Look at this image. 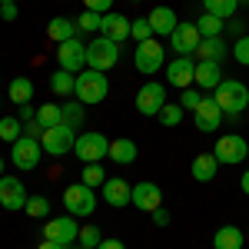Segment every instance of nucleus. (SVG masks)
Instances as JSON below:
<instances>
[{"label": "nucleus", "mask_w": 249, "mask_h": 249, "mask_svg": "<svg viewBox=\"0 0 249 249\" xmlns=\"http://www.w3.org/2000/svg\"><path fill=\"white\" fill-rule=\"evenodd\" d=\"M0 17L3 20H17V3H0Z\"/></svg>", "instance_id": "obj_45"}, {"label": "nucleus", "mask_w": 249, "mask_h": 249, "mask_svg": "<svg viewBox=\"0 0 249 249\" xmlns=\"http://www.w3.org/2000/svg\"><path fill=\"white\" fill-rule=\"evenodd\" d=\"M246 160H249V153H246Z\"/></svg>", "instance_id": "obj_54"}, {"label": "nucleus", "mask_w": 249, "mask_h": 249, "mask_svg": "<svg viewBox=\"0 0 249 249\" xmlns=\"http://www.w3.org/2000/svg\"><path fill=\"white\" fill-rule=\"evenodd\" d=\"M166 103H170V100H166V87H163L160 80L143 83V87H140V93H136V110H140L143 116H156Z\"/></svg>", "instance_id": "obj_10"}, {"label": "nucleus", "mask_w": 249, "mask_h": 249, "mask_svg": "<svg viewBox=\"0 0 249 249\" xmlns=\"http://www.w3.org/2000/svg\"><path fill=\"white\" fill-rule=\"evenodd\" d=\"M27 190H23V183L20 179H14V176H0V206L3 210H10V213H20L23 206H27Z\"/></svg>", "instance_id": "obj_13"}, {"label": "nucleus", "mask_w": 249, "mask_h": 249, "mask_svg": "<svg viewBox=\"0 0 249 249\" xmlns=\"http://www.w3.org/2000/svg\"><path fill=\"white\" fill-rule=\"evenodd\" d=\"M130 37H133L136 43H143V40H153L156 34H153V27H150V20H146V17H136L133 27H130Z\"/></svg>", "instance_id": "obj_38"}, {"label": "nucleus", "mask_w": 249, "mask_h": 249, "mask_svg": "<svg viewBox=\"0 0 249 249\" xmlns=\"http://www.w3.org/2000/svg\"><path fill=\"white\" fill-rule=\"evenodd\" d=\"M116 63H120V43L110 40V37H103V34H96V37L87 43V67L107 73V70H113Z\"/></svg>", "instance_id": "obj_2"}, {"label": "nucleus", "mask_w": 249, "mask_h": 249, "mask_svg": "<svg viewBox=\"0 0 249 249\" xmlns=\"http://www.w3.org/2000/svg\"><path fill=\"white\" fill-rule=\"evenodd\" d=\"M37 123L47 130V126H60L63 123V107H57V103H43V107H37Z\"/></svg>", "instance_id": "obj_30"}, {"label": "nucleus", "mask_w": 249, "mask_h": 249, "mask_svg": "<svg viewBox=\"0 0 249 249\" xmlns=\"http://www.w3.org/2000/svg\"><path fill=\"white\" fill-rule=\"evenodd\" d=\"M0 3H17V0H0Z\"/></svg>", "instance_id": "obj_52"}, {"label": "nucleus", "mask_w": 249, "mask_h": 249, "mask_svg": "<svg viewBox=\"0 0 249 249\" xmlns=\"http://www.w3.org/2000/svg\"><path fill=\"white\" fill-rule=\"evenodd\" d=\"M239 190H243V193H246V196H249V170L243 173V176H239Z\"/></svg>", "instance_id": "obj_49"}, {"label": "nucleus", "mask_w": 249, "mask_h": 249, "mask_svg": "<svg viewBox=\"0 0 249 249\" xmlns=\"http://www.w3.org/2000/svg\"><path fill=\"white\" fill-rule=\"evenodd\" d=\"M40 160H43L40 140H34V136H20L17 143H10V163H14L17 170H37Z\"/></svg>", "instance_id": "obj_9"}, {"label": "nucleus", "mask_w": 249, "mask_h": 249, "mask_svg": "<svg viewBox=\"0 0 249 249\" xmlns=\"http://www.w3.org/2000/svg\"><path fill=\"white\" fill-rule=\"evenodd\" d=\"M40 133H43V126H40V123H37V116L23 123V136H34V140H40Z\"/></svg>", "instance_id": "obj_43"}, {"label": "nucleus", "mask_w": 249, "mask_h": 249, "mask_svg": "<svg viewBox=\"0 0 249 249\" xmlns=\"http://www.w3.org/2000/svg\"><path fill=\"white\" fill-rule=\"evenodd\" d=\"M213 100L219 103V110L226 116H236L249 107V90H246V83H239V80H223L213 90Z\"/></svg>", "instance_id": "obj_3"}, {"label": "nucleus", "mask_w": 249, "mask_h": 249, "mask_svg": "<svg viewBox=\"0 0 249 249\" xmlns=\"http://www.w3.org/2000/svg\"><path fill=\"white\" fill-rule=\"evenodd\" d=\"M133 3H140V0H133Z\"/></svg>", "instance_id": "obj_53"}, {"label": "nucleus", "mask_w": 249, "mask_h": 249, "mask_svg": "<svg viewBox=\"0 0 249 249\" xmlns=\"http://www.w3.org/2000/svg\"><path fill=\"white\" fill-rule=\"evenodd\" d=\"M67 249H87V246H67Z\"/></svg>", "instance_id": "obj_51"}, {"label": "nucleus", "mask_w": 249, "mask_h": 249, "mask_svg": "<svg viewBox=\"0 0 249 249\" xmlns=\"http://www.w3.org/2000/svg\"><path fill=\"white\" fill-rule=\"evenodd\" d=\"M130 196H133V186H130L126 179H107V183H103V203L113 206V210L130 206Z\"/></svg>", "instance_id": "obj_20"}, {"label": "nucleus", "mask_w": 249, "mask_h": 249, "mask_svg": "<svg viewBox=\"0 0 249 249\" xmlns=\"http://www.w3.org/2000/svg\"><path fill=\"white\" fill-rule=\"evenodd\" d=\"M3 170H7V163H3V156H0V176H3Z\"/></svg>", "instance_id": "obj_50"}, {"label": "nucleus", "mask_w": 249, "mask_h": 249, "mask_svg": "<svg viewBox=\"0 0 249 249\" xmlns=\"http://www.w3.org/2000/svg\"><path fill=\"white\" fill-rule=\"evenodd\" d=\"M136 143L130 140V136H116V140H110V160H113L116 166H130V163H136Z\"/></svg>", "instance_id": "obj_22"}, {"label": "nucleus", "mask_w": 249, "mask_h": 249, "mask_svg": "<svg viewBox=\"0 0 249 249\" xmlns=\"http://www.w3.org/2000/svg\"><path fill=\"white\" fill-rule=\"evenodd\" d=\"M183 113H186V110H183L179 103H166V107H163V110H160L156 116H160V123H163V126H179Z\"/></svg>", "instance_id": "obj_37"}, {"label": "nucleus", "mask_w": 249, "mask_h": 249, "mask_svg": "<svg viewBox=\"0 0 249 249\" xmlns=\"http://www.w3.org/2000/svg\"><path fill=\"white\" fill-rule=\"evenodd\" d=\"M199 100H203V93H196V90H190V87H186V90H183V96H179V107L193 113V110L199 107Z\"/></svg>", "instance_id": "obj_41"}, {"label": "nucleus", "mask_w": 249, "mask_h": 249, "mask_svg": "<svg viewBox=\"0 0 249 249\" xmlns=\"http://www.w3.org/2000/svg\"><path fill=\"white\" fill-rule=\"evenodd\" d=\"M130 206H136V210H143V213L160 210V206H163V190H160L156 183H150V179H140V183L133 186Z\"/></svg>", "instance_id": "obj_15"}, {"label": "nucleus", "mask_w": 249, "mask_h": 249, "mask_svg": "<svg viewBox=\"0 0 249 249\" xmlns=\"http://www.w3.org/2000/svg\"><path fill=\"white\" fill-rule=\"evenodd\" d=\"M47 37L53 43H63V40H73L77 37V20L73 17H53L47 23Z\"/></svg>", "instance_id": "obj_25"}, {"label": "nucleus", "mask_w": 249, "mask_h": 249, "mask_svg": "<svg viewBox=\"0 0 249 249\" xmlns=\"http://www.w3.org/2000/svg\"><path fill=\"white\" fill-rule=\"evenodd\" d=\"M232 57H236V63L249 67V37H246V34H243V37L232 43Z\"/></svg>", "instance_id": "obj_40"}, {"label": "nucleus", "mask_w": 249, "mask_h": 249, "mask_svg": "<svg viewBox=\"0 0 249 249\" xmlns=\"http://www.w3.org/2000/svg\"><path fill=\"white\" fill-rule=\"evenodd\" d=\"M130 27H133V20L123 17V14H103V23H100V34L103 37L116 40V43H123V40H130Z\"/></svg>", "instance_id": "obj_18"}, {"label": "nucleus", "mask_w": 249, "mask_h": 249, "mask_svg": "<svg viewBox=\"0 0 249 249\" xmlns=\"http://www.w3.org/2000/svg\"><path fill=\"white\" fill-rule=\"evenodd\" d=\"M77 20V34H100V23H103V14H93V10H83Z\"/></svg>", "instance_id": "obj_33"}, {"label": "nucleus", "mask_w": 249, "mask_h": 249, "mask_svg": "<svg viewBox=\"0 0 249 249\" xmlns=\"http://www.w3.org/2000/svg\"><path fill=\"white\" fill-rule=\"evenodd\" d=\"M150 216H153V223H156V226H170V213L163 210V206H160V210H153Z\"/></svg>", "instance_id": "obj_44"}, {"label": "nucleus", "mask_w": 249, "mask_h": 249, "mask_svg": "<svg viewBox=\"0 0 249 249\" xmlns=\"http://www.w3.org/2000/svg\"><path fill=\"white\" fill-rule=\"evenodd\" d=\"M239 3H243V0H203V14H213V17H219V20H230Z\"/></svg>", "instance_id": "obj_29"}, {"label": "nucleus", "mask_w": 249, "mask_h": 249, "mask_svg": "<svg viewBox=\"0 0 249 249\" xmlns=\"http://www.w3.org/2000/svg\"><path fill=\"white\" fill-rule=\"evenodd\" d=\"M63 206H67L70 216H93V210H96L93 186H87V183H70V186L63 190Z\"/></svg>", "instance_id": "obj_5"}, {"label": "nucleus", "mask_w": 249, "mask_h": 249, "mask_svg": "<svg viewBox=\"0 0 249 249\" xmlns=\"http://www.w3.org/2000/svg\"><path fill=\"white\" fill-rule=\"evenodd\" d=\"M190 173H193L196 183H210V179H216V173H219V160H216L213 153H199L196 160H193Z\"/></svg>", "instance_id": "obj_23"}, {"label": "nucleus", "mask_w": 249, "mask_h": 249, "mask_svg": "<svg viewBox=\"0 0 249 249\" xmlns=\"http://www.w3.org/2000/svg\"><path fill=\"white\" fill-rule=\"evenodd\" d=\"M23 213L34 216V219H47V213H50V199H47V196H30L27 206H23Z\"/></svg>", "instance_id": "obj_36"}, {"label": "nucleus", "mask_w": 249, "mask_h": 249, "mask_svg": "<svg viewBox=\"0 0 249 249\" xmlns=\"http://www.w3.org/2000/svg\"><path fill=\"white\" fill-rule=\"evenodd\" d=\"M96 249H126V243H123V239H107V236H103V243H100Z\"/></svg>", "instance_id": "obj_46"}, {"label": "nucleus", "mask_w": 249, "mask_h": 249, "mask_svg": "<svg viewBox=\"0 0 249 249\" xmlns=\"http://www.w3.org/2000/svg\"><path fill=\"white\" fill-rule=\"evenodd\" d=\"M223 110H219V103L213 100V96H203L199 100V107L193 110V120H196V126L203 130V133H213V130H219L223 126Z\"/></svg>", "instance_id": "obj_16"}, {"label": "nucleus", "mask_w": 249, "mask_h": 249, "mask_svg": "<svg viewBox=\"0 0 249 249\" xmlns=\"http://www.w3.org/2000/svg\"><path fill=\"white\" fill-rule=\"evenodd\" d=\"M20 120H23V123H27V120H34V116H37V110H34V107H30V103H23V107H20Z\"/></svg>", "instance_id": "obj_47"}, {"label": "nucleus", "mask_w": 249, "mask_h": 249, "mask_svg": "<svg viewBox=\"0 0 249 249\" xmlns=\"http://www.w3.org/2000/svg\"><path fill=\"white\" fill-rule=\"evenodd\" d=\"M83 7L93 10V14H110L113 10V0H83Z\"/></svg>", "instance_id": "obj_42"}, {"label": "nucleus", "mask_w": 249, "mask_h": 249, "mask_svg": "<svg viewBox=\"0 0 249 249\" xmlns=\"http://www.w3.org/2000/svg\"><path fill=\"white\" fill-rule=\"evenodd\" d=\"M10 100H14L17 107L30 103V100H34V80L30 77H14L10 80Z\"/></svg>", "instance_id": "obj_28"}, {"label": "nucleus", "mask_w": 249, "mask_h": 249, "mask_svg": "<svg viewBox=\"0 0 249 249\" xmlns=\"http://www.w3.org/2000/svg\"><path fill=\"white\" fill-rule=\"evenodd\" d=\"M63 123L67 126H83V103L80 100H70V103H63Z\"/></svg>", "instance_id": "obj_35"}, {"label": "nucleus", "mask_w": 249, "mask_h": 249, "mask_svg": "<svg viewBox=\"0 0 249 249\" xmlns=\"http://www.w3.org/2000/svg\"><path fill=\"white\" fill-rule=\"evenodd\" d=\"M73 143H77V130L67 126V123H60V126H47V130L40 133V146H43V153H47V156L70 153Z\"/></svg>", "instance_id": "obj_4"}, {"label": "nucleus", "mask_w": 249, "mask_h": 249, "mask_svg": "<svg viewBox=\"0 0 249 249\" xmlns=\"http://www.w3.org/2000/svg\"><path fill=\"white\" fill-rule=\"evenodd\" d=\"M80 236V226H77V216H57V219H47L43 226V239H53L60 246H73Z\"/></svg>", "instance_id": "obj_12"}, {"label": "nucleus", "mask_w": 249, "mask_h": 249, "mask_svg": "<svg viewBox=\"0 0 249 249\" xmlns=\"http://www.w3.org/2000/svg\"><path fill=\"white\" fill-rule=\"evenodd\" d=\"M246 153H249V140H243L239 133H226L216 140L213 146V156L223 163V166H236V163H246Z\"/></svg>", "instance_id": "obj_8"}, {"label": "nucleus", "mask_w": 249, "mask_h": 249, "mask_svg": "<svg viewBox=\"0 0 249 249\" xmlns=\"http://www.w3.org/2000/svg\"><path fill=\"white\" fill-rule=\"evenodd\" d=\"M73 153H77L83 163H100L103 156L110 153V140L100 133V130H87V133H77Z\"/></svg>", "instance_id": "obj_7"}, {"label": "nucleus", "mask_w": 249, "mask_h": 249, "mask_svg": "<svg viewBox=\"0 0 249 249\" xmlns=\"http://www.w3.org/2000/svg\"><path fill=\"white\" fill-rule=\"evenodd\" d=\"M107 93H110V80H107V73L90 70V67L77 73V93H73V96H77L83 107H96V103H103Z\"/></svg>", "instance_id": "obj_1"}, {"label": "nucleus", "mask_w": 249, "mask_h": 249, "mask_svg": "<svg viewBox=\"0 0 249 249\" xmlns=\"http://www.w3.org/2000/svg\"><path fill=\"white\" fill-rule=\"evenodd\" d=\"M243 243H246V232L239 226H219L213 236V249H243Z\"/></svg>", "instance_id": "obj_24"}, {"label": "nucleus", "mask_w": 249, "mask_h": 249, "mask_svg": "<svg viewBox=\"0 0 249 249\" xmlns=\"http://www.w3.org/2000/svg\"><path fill=\"white\" fill-rule=\"evenodd\" d=\"M199 30H196V23H186V20H179L176 23V30L170 34V47L179 53V57H190L196 53V47H199Z\"/></svg>", "instance_id": "obj_14"}, {"label": "nucleus", "mask_w": 249, "mask_h": 249, "mask_svg": "<svg viewBox=\"0 0 249 249\" xmlns=\"http://www.w3.org/2000/svg\"><path fill=\"white\" fill-rule=\"evenodd\" d=\"M80 183H87V186H103L107 183V173H103V166L100 163H83V173H80Z\"/></svg>", "instance_id": "obj_34"}, {"label": "nucleus", "mask_w": 249, "mask_h": 249, "mask_svg": "<svg viewBox=\"0 0 249 249\" xmlns=\"http://www.w3.org/2000/svg\"><path fill=\"white\" fill-rule=\"evenodd\" d=\"M50 93L53 96H73L77 93V73H70V70H57V73H50Z\"/></svg>", "instance_id": "obj_27"}, {"label": "nucleus", "mask_w": 249, "mask_h": 249, "mask_svg": "<svg viewBox=\"0 0 249 249\" xmlns=\"http://www.w3.org/2000/svg\"><path fill=\"white\" fill-rule=\"evenodd\" d=\"M133 63H136V70H140V73H160V70H163V63H166V50H163V43H160L156 37L136 43Z\"/></svg>", "instance_id": "obj_6"}, {"label": "nucleus", "mask_w": 249, "mask_h": 249, "mask_svg": "<svg viewBox=\"0 0 249 249\" xmlns=\"http://www.w3.org/2000/svg\"><path fill=\"white\" fill-rule=\"evenodd\" d=\"M219 83H223V63H216V60H196V87L216 90Z\"/></svg>", "instance_id": "obj_21"}, {"label": "nucleus", "mask_w": 249, "mask_h": 249, "mask_svg": "<svg viewBox=\"0 0 249 249\" xmlns=\"http://www.w3.org/2000/svg\"><path fill=\"white\" fill-rule=\"evenodd\" d=\"M146 20H150V27H153V34H156V37H170L173 30H176V23H179L176 10H173V7H166V3L153 7Z\"/></svg>", "instance_id": "obj_19"}, {"label": "nucleus", "mask_w": 249, "mask_h": 249, "mask_svg": "<svg viewBox=\"0 0 249 249\" xmlns=\"http://www.w3.org/2000/svg\"><path fill=\"white\" fill-rule=\"evenodd\" d=\"M37 249H67V246H60V243H53V239H40Z\"/></svg>", "instance_id": "obj_48"}, {"label": "nucleus", "mask_w": 249, "mask_h": 249, "mask_svg": "<svg viewBox=\"0 0 249 249\" xmlns=\"http://www.w3.org/2000/svg\"><path fill=\"white\" fill-rule=\"evenodd\" d=\"M166 77H170V87H179V90H186L196 83V60L193 57H176L170 63V70H166Z\"/></svg>", "instance_id": "obj_17"}, {"label": "nucleus", "mask_w": 249, "mask_h": 249, "mask_svg": "<svg viewBox=\"0 0 249 249\" xmlns=\"http://www.w3.org/2000/svg\"><path fill=\"white\" fill-rule=\"evenodd\" d=\"M223 27H226V20L213 17V14H203V17L196 20V30H199V37H223Z\"/></svg>", "instance_id": "obj_32"}, {"label": "nucleus", "mask_w": 249, "mask_h": 249, "mask_svg": "<svg viewBox=\"0 0 249 249\" xmlns=\"http://www.w3.org/2000/svg\"><path fill=\"white\" fill-rule=\"evenodd\" d=\"M196 60H216V63H223L226 60V43H223V37H203L199 47H196Z\"/></svg>", "instance_id": "obj_26"}, {"label": "nucleus", "mask_w": 249, "mask_h": 249, "mask_svg": "<svg viewBox=\"0 0 249 249\" xmlns=\"http://www.w3.org/2000/svg\"><path fill=\"white\" fill-rule=\"evenodd\" d=\"M77 243H80V246H87V249H96L100 243H103V236H100V230H96V226H90V223H87V226H80Z\"/></svg>", "instance_id": "obj_39"}, {"label": "nucleus", "mask_w": 249, "mask_h": 249, "mask_svg": "<svg viewBox=\"0 0 249 249\" xmlns=\"http://www.w3.org/2000/svg\"><path fill=\"white\" fill-rule=\"evenodd\" d=\"M57 63H60V70H70V73L87 70V43L77 37L57 43Z\"/></svg>", "instance_id": "obj_11"}, {"label": "nucleus", "mask_w": 249, "mask_h": 249, "mask_svg": "<svg viewBox=\"0 0 249 249\" xmlns=\"http://www.w3.org/2000/svg\"><path fill=\"white\" fill-rule=\"evenodd\" d=\"M246 110H249V107H246Z\"/></svg>", "instance_id": "obj_55"}, {"label": "nucleus", "mask_w": 249, "mask_h": 249, "mask_svg": "<svg viewBox=\"0 0 249 249\" xmlns=\"http://www.w3.org/2000/svg\"><path fill=\"white\" fill-rule=\"evenodd\" d=\"M20 136H23V120L20 116H3L0 120V140L3 143H17Z\"/></svg>", "instance_id": "obj_31"}]
</instances>
